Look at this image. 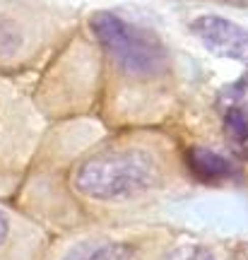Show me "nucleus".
<instances>
[{
    "label": "nucleus",
    "instance_id": "2",
    "mask_svg": "<svg viewBox=\"0 0 248 260\" xmlns=\"http://www.w3.org/2000/svg\"><path fill=\"white\" fill-rule=\"evenodd\" d=\"M89 24L101 48L126 75L138 80H152L166 73L169 56L157 34L130 24L113 12H97Z\"/></svg>",
    "mask_w": 248,
    "mask_h": 260
},
{
    "label": "nucleus",
    "instance_id": "3",
    "mask_svg": "<svg viewBox=\"0 0 248 260\" xmlns=\"http://www.w3.org/2000/svg\"><path fill=\"white\" fill-rule=\"evenodd\" d=\"M191 31L217 56L248 60V29L224 17L202 15L191 22Z\"/></svg>",
    "mask_w": 248,
    "mask_h": 260
},
{
    "label": "nucleus",
    "instance_id": "4",
    "mask_svg": "<svg viewBox=\"0 0 248 260\" xmlns=\"http://www.w3.org/2000/svg\"><path fill=\"white\" fill-rule=\"evenodd\" d=\"M185 161L200 181L214 183V181H224V178L234 176V167L229 159H224L222 154H217L214 149L207 147H191L185 154Z\"/></svg>",
    "mask_w": 248,
    "mask_h": 260
},
{
    "label": "nucleus",
    "instance_id": "1",
    "mask_svg": "<svg viewBox=\"0 0 248 260\" xmlns=\"http://www.w3.org/2000/svg\"><path fill=\"white\" fill-rule=\"evenodd\" d=\"M159 183V164L145 149H104L84 159L75 188L92 200H128Z\"/></svg>",
    "mask_w": 248,
    "mask_h": 260
},
{
    "label": "nucleus",
    "instance_id": "8",
    "mask_svg": "<svg viewBox=\"0 0 248 260\" xmlns=\"http://www.w3.org/2000/svg\"><path fill=\"white\" fill-rule=\"evenodd\" d=\"M10 232V219H8V214L0 210V243L5 241V236H8Z\"/></svg>",
    "mask_w": 248,
    "mask_h": 260
},
{
    "label": "nucleus",
    "instance_id": "5",
    "mask_svg": "<svg viewBox=\"0 0 248 260\" xmlns=\"http://www.w3.org/2000/svg\"><path fill=\"white\" fill-rule=\"evenodd\" d=\"M128 248L120 243L109 241H89L75 246L63 260H128Z\"/></svg>",
    "mask_w": 248,
    "mask_h": 260
},
{
    "label": "nucleus",
    "instance_id": "7",
    "mask_svg": "<svg viewBox=\"0 0 248 260\" xmlns=\"http://www.w3.org/2000/svg\"><path fill=\"white\" fill-rule=\"evenodd\" d=\"M169 260H214V258L205 251H193V253H185V255H174V258H169Z\"/></svg>",
    "mask_w": 248,
    "mask_h": 260
},
{
    "label": "nucleus",
    "instance_id": "6",
    "mask_svg": "<svg viewBox=\"0 0 248 260\" xmlns=\"http://www.w3.org/2000/svg\"><path fill=\"white\" fill-rule=\"evenodd\" d=\"M224 133L229 138L231 147L239 152V157L248 161V109L234 106L224 113Z\"/></svg>",
    "mask_w": 248,
    "mask_h": 260
}]
</instances>
